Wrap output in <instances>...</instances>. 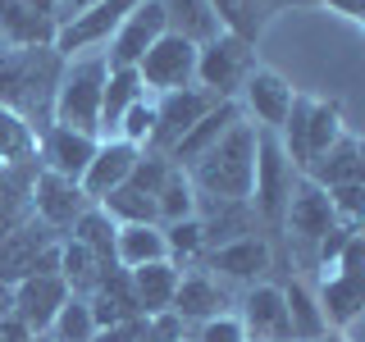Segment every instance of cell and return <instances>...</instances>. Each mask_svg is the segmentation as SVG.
<instances>
[{"label":"cell","instance_id":"obj_33","mask_svg":"<svg viewBox=\"0 0 365 342\" xmlns=\"http://www.w3.org/2000/svg\"><path fill=\"white\" fill-rule=\"evenodd\" d=\"M165 228V247H169V260L182 269V265H201L205 260V228L201 219H178V224H160Z\"/></svg>","mask_w":365,"mask_h":342},{"label":"cell","instance_id":"obj_41","mask_svg":"<svg viewBox=\"0 0 365 342\" xmlns=\"http://www.w3.org/2000/svg\"><path fill=\"white\" fill-rule=\"evenodd\" d=\"M91 5H101V0H64L68 19H73V14H83V9H91Z\"/></svg>","mask_w":365,"mask_h":342},{"label":"cell","instance_id":"obj_42","mask_svg":"<svg viewBox=\"0 0 365 342\" xmlns=\"http://www.w3.org/2000/svg\"><path fill=\"white\" fill-rule=\"evenodd\" d=\"M315 342H351V338L342 333V328H329V333H324V338H315Z\"/></svg>","mask_w":365,"mask_h":342},{"label":"cell","instance_id":"obj_32","mask_svg":"<svg viewBox=\"0 0 365 342\" xmlns=\"http://www.w3.org/2000/svg\"><path fill=\"white\" fill-rule=\"evenodd\" d=\"M155 205H160V224H178V219H192V214H197V187H192V178L182 174L178 165L160 182Z\"/></svg>","mask_w":365,"mask_h":342},{"label":"cell","instance_id":"obj_8","mask_svg":"<svg viewBox=\"0 0 365 342\" xmlns=\"http://www.w3.org/2000/svg\"><path fill=\"white\" fill-rule=\"evenodd\" d=\"M137 78H142L146 96H165V91L192 87L197 83V41L178 37V32H165V37L137 60Z\"/></svg>","mask_w":365,"mask_h":342},{"label":"cell","instance_id":"obj_34","mask_svg":"<svg viewBox=\"0 0 365 342\" xmlns=\"http://www.w3.org/2000/svg\"><path fill=\"white\" fill-rule=\"evenodd\" d=\"M46 338H51V342H91V338H96V319H91L87 296H68Z\"/></svg>","mask_w":365,"mask_h":342},{"label":"cell","instance_id":"obj_26","mask_svg":"<svg viewBox=\"0 0 365 342\" xmlns=\"http://www.w3.org/2000/svg\"><path fill=\"white\" fill-rule=\"evenodd\" d=\"M160 9H165V23H169V32H178V37H187V41H215L220 37V19H215V9H210V0H160Z\"/></svg>","mask_w":365,"mask_h":342},{"label":"cell","instance_id":"obj_44","mask_svg":"<svg viewBox=\"0 0 365 342\" xmlns=\"http://www.w3.org/2000/svg\"><path fill=\"white\" fill-rule=\"evenodd\" d=\"M288 5H324V0H288Z\"/></svg>","mask_w":365,"mask_h":342},{"label":"cell","instance_id":"obj_22","mask_svg":"<svg viewBox=\"0 0 365 342\" xmlns=\"http://www.w3.org/2000/svg\"><path fill=\"white\" fill-rule=\"evenodd\" d=\"M178 279H182V269L174 265V260H155V265L128 269L133 301H137V311H142V319L169 315V306H174V292H178Z\"/></svg>","mask_w":365,"mask_h":342},{"label":"cell","instance_id":"obj_28","mask_svg":"<svg viewBox=\"0 0 365 342\" xmlns=\"http://www.w3.org/2000/svg\"><path fill=\"white\" fill-rule=\"evenodd\" d=\"M106 269L110 265L101 256H91L83 242H73V237H64V242H60V279L68 283V292H73V296H91Z\"/></svg>","mask_w":365,"mask_h":342},{"label":"cell","instance_id":"obj_36","mask_svg":"<svg viewBox=\"0 0 365 342\" xmlns=\"http://www.w3.org/2000/svg\"><path fill=\"white\" fill-rule=\"evenodd\" d=\"M288 5V0H242V28H247V41H260V32L274 23V14Z\"/></svg>","mask_w":365,"mask_h":342},{"label":"cell","instance_id":"obj_1","mask_svg":"<svg viewBox=\"0 0 365 342\" xmlns=\"http://www.w3.org/2000/svg\"><path fill=\"white\" fill-rule=\"evenodd\" d=\"M60 73H64V55L55 46H9L0 55V105L23 114L37 133H46Z\"/></svg>","mask_w":365,"mask_h":342},{"label":"cell","instance_id":"obj_24","mask_svg":"<svg viewBox=\"0 0 365 342\" xmlns=\"http://www.w3.org/2000/svg\"><path fill=\"white\" fill-rule=\"evenodd\" d=\"M155 260H169L165 228L160 224H119V233H114V265L142 269V265H155Z\"/></svg>","mask_w":365,"mask_h":342},{"label":"cell","instance_id":"obj_12","mask_svg":"<svg viewBox=\"0 0 365 342\" xmlns=\"http://www.w3.org/2000/svg\"><path fill=\"white\" fill-rule=\"evenodd\" d=\"M292 96H297V87L288 78L265 68V64H256V73L237 91V110H242L247 123H256V128H265V133H279L283 119H288V110H292Z\"/></svg>","mask_w":365,"mask_h":342},{"label":"cell","instance_id":"obj_37","mask_svg":"<svg viewBox=\"0 0 365 342\" xmlns=\"http://www.w3.org/2000/svg\"><path fill=\"white\" fill-rule=\"evenodd\" d=\"M197 342H247V328L237 315H215L197 324Z\"/></svg>","mask_w":365,"mask_h":342},{"label":"cell","instance_id":"obj_18","mask_svg":"<svg viewBox=\"0 0 365 342\" xmlns=\"http://www.w3.org/2000/svg\"><path fill=\"white\" fill-rule=\"evenodd\" d=\"M96 146H101L96 137L51 123L46 133H37V165L46 169V174H60V178L83 182L87 165H91V155H96Z\"/></svg>","mask_w":365,"mask_h":342},{"label":"cell","instance_id":"obj_43","mask_svg":"<svg viewBox=\"0 0 365 342\" xmlns=\"http://www.w3.org/2000/svg\"><path fill=\"white\" fill-rule=\"evenodd\" d=\"M356 155H361V178H365V137H356Z\"/></svg>","mask_w":365,"mask_h":342},{"label":"cell","instance_id":"obj_21","mask_svg":"<svg viewBox=\"0 0 365 342\" xmlns=\"http://www.w3.org/2000/svg\"><path fill=\"white\" fill-rule=\"evenodd\" d=\"M233 123H242V110H237V100H215L210 114H201V119L192 123V133L174 146V155H169V160H174L178 169L197 165V160L210 151V146H220V142H224V133L233 128Z\"/></svg>","mask_w":365,"mask_h":342},{"label":"cell","instance_id":"obj_35","mask_svg":"<svg viewBox=\"0 0 365 342\" xmlns=\"http://www.w3.org/2000/svg\"><path fill=\"white\" fill-rule=\"evenodd\" d=\"M151 128H155V96H146L123 114V123H119L114 137H123V142H133V146H146L151 142Z\"/></svg>","mask_w":365,"mask_h":342},{"label":"cell","instance_id":"obj_7","mask_svg":"<svg viewBox=\"0 0 365 342\" xmlns=\"http://www.w3.org/2000/svg\"><path fill=\"white\" fill-rule=\"evenodd\" d=\"M256 64V41L237 37V32H220L215 41L197 46V87H205L215 100H237Z\"/></svg>","mask_w":365,"mask_h":342},{"label":"cell","instance_id":"obj_39","mask_svg":"<svg viewBox=\"0 0 365 342\" xmlns=\"http://www.w3.org/2000/svg\"><path fill=\"white\" fill-rule=\"evenodd\" d=\"M329 9H338V14H347V19H356L361 9H365V0H324Z\"/></svg>","mask_w":365,"mask_h":342},{"label":"cell","instance_id":"obj_45","mask_svg":"<svg viewBox=\"0 0 365 342\" xmlns=\"http://www.w3.org/2000/svg\"><path fill=\"white\" fill-rule=\"evenodd\" d=\"M5 51H9V46H5V32H0V55H5Z\"/></svg>","mask_w":365,"mask_h":342},{"label":"cell","instance_id":"obj_23","mask_svg":"<svg viewBox=\"0 0 365 342\" xmlns=\"http://www.w3.org/2000/svg\"><path fill=\"white\" fill-rule=\"evenodd\" d=\"M283 288V301H288V319H292V342H315L329 333V319H324V306H319L315 288L302 279V274H288L279 283Z\"/></svg>","mask_w":365,"mask_h":342},{"label":"cell","instance_id":"obj_6","mask_svg":"<svg viewBox=\"0 0 365 342\" xmlns=\"http://www.w3.org/2000/svg\"><path fill=\"white\" fill-rule=\"evenodd\" d=\"M319 306H324V319L329 328H342L347 333L351 319L365 315V228L347 237V247H342V256L319 274Z\"/></svg>","mask_w":365,"mask_h":342},{"label":"cell","instance_id":"obj_30","mask_svg":"<svg viewBox=\"0 0 365 342\" xmlns=\"http://www.w3.org/2000/svg\"><path fill=\"white\" fill-rule=\"evenodd\" d=\"M101 210L110 214L114 224H160V205L146 187H137V182H123V187H114L106 201H101Z\"/></svg>","mask_w":365,"mask_h":342},{"label":"cell","instance_id":"obj_47","mask_svg":"<svg viewBox=\"0 0 365 342\" xmlns=\"http://www.w3.org/2000/svg\"><path fill=\"white\" fill-rule=\"evenodd\" d=\"M32 342H51V338H32Z\"/></svg>","mask_w":365,"mask_h":342},{"label":"cell","instance_id":"obj_16","mask_svg":"<svg viewBox=\"0 0 365 342\" xmlns=\"http://www.w3.org/2000/svg\"><path fill=\"white\" fill-rule=\"evenodd\" d=\"M169 32L165 23V9H160V0H142V5L133 9L128 19L114 28V37L106 41V60L110 68H137V60H142L146 51Z\"/></svg>","mask_w":365,"mask_h":342},{"label":"cell","instance_id":"obj_3","mask_svg":"<svg viewBox=\"0 0 365 342\" xmlns=\"http://www.w3.org/2000/svg\"><path fill=\"white\" fill-rule=\"evenodd\" d=\"M106 78H110V60L106 51H83L68 55L60 87H55V105H51V123L73 133H87L101 142V96H106Z\"/></svg>","mask_w":365,"mask_h":342},{"label":"cell","instance_id":"obj_29","mask_svg":"<svg viewBox=\"0 0 365 342\" xmlns=\"http://www.w3.org/2000/svg\"><path fill=\"white\" fill-rule=\"evenodd\" d=\"M5 165H37V128L0 105V169Z\"/></svg>","mask_w":365,"mask_h":342},{"label":"cell","instance_id":"obj_9","mask_svg":"<svg viewBox=\"0 0 365 342\" xmlns=\"http://www.w3.org/2000/svg\"><path fill=\"white\" fill-rule=\"evenodd\" d=\"M210 105H215V96L205 87H197V83L155 96V128H151V142H146L142 151L174 155V146L192 133V123H197L201 114H210Z\"/></svg>","mask_w":365,"mask_h":342},{"label":"cell","instance_id":"obj_38","mask_svg":"<svg viewBox=\"0 0 365 342\" xmlns=\"http://www.w3.org/2000/svg\"><path fill=\"white\" fill-rule=\"evenodd\" d=\"M142 328H146V319H142V324H114V328H96V338H91V342H142Z\"/></svg>","mask_w":365,"mask_h":342},{"label":"cell","instance_id":"obj_5","mask_svg":"<svg viewBox=\"0 0 365 342\" xmlns=\"http://www.w3.org/2000/svg\"><path fill=\"white\" fill-rule=\"evenodd\" d=\"M302 182V174L292 169L288 151L279 146V133H256V178H251V210H256L260 228L269 233H283V214H288L292 187Z\"/></svg>","mask_w":365,"mask_h":342},{"label":"cell","instance_id":"obj_10","mask_svg":"<svg viewBox=\"0 0 365 342\" xmlns=\"http://www.w3.org/2000/svg\"><path fill=\"white\" fill-rule=\"evenodd\" d=\"M338 224L342 219H338L334 201H329V192L319 187V182H311V178L297 182L292 201H288V214H283V233H288V242H297L302 251H311V256H315V247L324 242Z\"/></svg>","mask_w":365,"mask_h":342},{"label":"cell","instance_id":"obj_4","mask_svg":"<svg viewBox=\"0 0 365 342\" xmlns=\"http://www.w3.org/2000/svg\"><path fill=\"white\" fill-rule=\"evenodd\" d=\"M342 137H347V123H342V105H338V100L297 91L288 119H283V128H279V146L288 151L297 174L306 178L315 160L324 155L334 142H342Z\"/></svg>","mask_w":365,"mask_h":342},{"label":"cell","instance_id":"obj_25","mask_svg":"<svg viewBox=\"0 0 365 342\" xmlns=\"http://www.w3.org/2000/svg\"><path fill=\"white\" fill-rule=\"evenodd\" d=\"M137 100H146V87H142V78H137V68H110L106 96H101V142L119 133L123 114H128Z\"/></svg>","mask_w":365,"mask_h":342},{"label":"cell","instance_id":"obj_11","mask_svg":"<svg viewBox=\"0 0 365 342\" xmlns=\"http://www.w3.org/2000/svg\"><path fill=\"white\" fill-rule=\"evenodd\" d=\"M205 274H215L220 283H265V274L274 269V242L265 233H247L237 242H224L215 251H205Z\"/></svg>","mask_w":365,"mask_h":342},{"label":"cell","instance_id":"obj_13","mask_svg":"<svg viewBox=\"0 0 365 342\" xmlns=\"http://www.w3.org/2000/svg\"><path fill=\"white\" fill-rule=\"evenodd\" d=\"M68 296L73 292H68V283L60 274H28V279L14 283V311H9V319H19L32 338H46Z\"/></svg>","mask_w":365,"mask_h":342},{"label":"cell","instance_id":"obj_20","mask_svg":"<svg viewBox=\"0 0 365 342\" xmlns=\"http://www.w3.org/2000/svg\"><path fill=\"white\" fill-rule=\"evenodd\" d=\"M228 292H224V283L215 279V274H205V269H192V274H182L178 279V292H174V311L182 324H205V319H215V315H228Z\"/></svg>","mask_w":365,"mask_h":342},{"label":"cell","instance_id":"obj_27","mask_svg":"<svg viewBox=\"0 0 365 342\" xmlns=\"http://www.w3.org/2000/svg\"><path fill=\"white\" fill-rule=\"evenodd\" d=\"M311 182H319V187H347V182H365L361 178V155H356V137H342V142H334L324 155L311 165V174H306Z\"/></svg>","mask_w":365,"mask_h":342},{"label":"cell","instance_id":"obj_17","mask_svg":"<svg viewBox=\"0 0 365 342\" xmlns=\"http://www.w3.org/2000/svg\"><path fill=\"white\" fill-rule=\"evenodd\" d=\"M87 205L91 201H87L83 182L37 169V178H32V214H37L46 228H55L60 237H68V228L78 224V214H83Z\"/></svg>","mask_w":365,"mask_h":342},{"label":"cell","instance_id":"obj_46","mask_svg":"<svg viewBox=\"0 0 365 342\" xmlns=\"http://www.w3.org/2000/svg\"><path fill=\"white\" fill-rule=\"evenodd\" d=\"M356 23H361V32H365V9H361V14H356Z\"/></svg>","mask_w":365,"mask_h":342},{"label":"cell","instance_id":"obj_40","mask_svg":"<svg viewBox=\"0 0 365 342\" xmlns=\"http://www.w3.org/2000/svg\"><path fill=\"white\" fill-rule=\"evenodd\" d=\"M9 311H14V288H9V283H0V324L9 319Z\"/></svg>","mask_w":365,"mask_h":342},{"label":"cell","instance_id":"obj_19","mask_svg":"<svg viewBox=\"0 0 365 342\" xmlns=\"http://www.w3.org/2000/svg\"><path fill=\"white\" fill-rule=\"evenodd\" d=\"M137 155H142V146L123 142V137H106V142L96 146V155H91L87 174H83V192H87V201H91V205H101L114 187H123V182L133 178Z\"/></svg>","mask_w":365,"mask_h":342},{"label":"cell","instance_id":"obj_31","mask_svg":"<svg viewBox=\"0 0 365 342\" xmlns=\"http://www.w3.org/2000/svg\"><path fill=\"white\" fill-rule=\"evenodd\" d=\"M114 233H119V224H114L101 205H87V210L78 214V224L68 228V237H73V242H83L91 256H101L106 265H114Z\"/></svg>","mask_w":365,"mask_h":342},{"label":"cell","instance_id":"obj_2","mask_svg":"<svg viewBox=\"0 0 365 342\" xmlns=\"http://www.w3.org/2000/svg\"><path fill=\"white\" fill-rule=\"evenodd\" d=\"M256 123H233L220 146H210L197 165L182 174L192 178L201 201H251V178H256Z\"/></svg>","mask_w":365,"mask_h":342},{"label":"cell","instance_id":"obj_15","mask_svg":"<svg viewBox=\"0 0 365 342\" xmlns=\"http://www.w3.org/2000/svg\"><path fill=\"white\" fill-rule=\"evenodd\" d=\"M237 319L247 328V342H292V319L279 283H251L237 301Z\"/></svg>","mask_w":365,"mask_h":342},{"label":"cell","instance_id":"obj_14","mask_svg":"<svg viewBox=\"0 0 365 342\" xmlns=\"http://www.w3.org/2000/svg\"><path fill=\"white\" fill-rule=\"evenodd\" d=\"M137 5H142V0H101V5L83 9V14H73L60 32H55V51L68 60V55H83V51L106 46V41L114 37V28H119V23L128 19Z\"/></svg>","mask_w":365,"mask_h":342}]
</instances>
